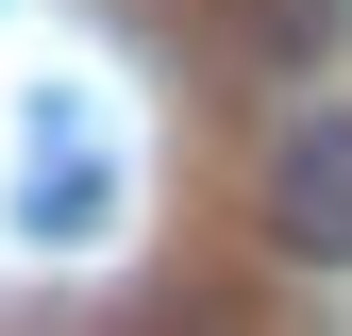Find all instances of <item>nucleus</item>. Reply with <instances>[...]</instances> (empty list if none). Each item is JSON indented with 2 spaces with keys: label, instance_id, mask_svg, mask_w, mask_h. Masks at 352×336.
Wrapping results in <instances>:
<instances>
[{
  "label": "nucleus",
  "instance_id": "1",
  "mask_svg": "<svg viewBox=\"0 0 352 336\" xmlns=\"http://www.w3.org/2000/svg\"><path fill=\"white\" fill-rule=\"evenodd\" d=\"M269 252L352 269V101H319V118L269 135Z\"/></svg>",
  "mask_w": 352,
  "mask_h": 336
}]
</instances>
